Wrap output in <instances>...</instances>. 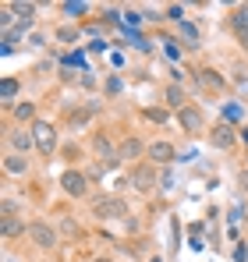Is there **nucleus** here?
I'll use <instances>...</instances> for the list:
<instances>
[{"label":"nucleus","instance_id":"20e7f679","mask_svg":"<svg viewBox=\"0 0 248 262\" xmlns=\"http://www.w3.org/2000/svg\"><path fill=\"white\" fill-rule=\"evenodd\" d=\"M153 181H156V174H153V167H146V163L131 170V184H135V188H153Z\"/></svg>","mask_w":248,"mask_h":262},{"label":"nucleus","instance_id":"39448f33","mask_svg":"<svg viewBox=\"0 0 248 262\" xmlns=\"http://www.w3.org/2000/svg\"><path fill=\"white\" fill-rule=\"evenodd\" d=\"M149 156H153L156 163H167V160H174V145H170V142H153V145H149Z\"/></svg>","mask_w":248,"mask_h":262},{"label":"nucleus","instance_id":"ddd939ff","mask_svg":"<svg viewBox=\"0 0 248 262\" xmlns=\"http://www.w3.org/2000/svg\"><path fill=\"white\" fill-rule=\"evenodd\" d=\"M0 92H4V99H14V96H18V82H14V78H4Z\"/></svg>","mask_w":248,"mask_h":262},{"label":"nucleus","instance_id":"f03ea898","mask_svg":"<svg viewBox=\"0 0 248 262\" xmlns=\"http://www.w3.org/2000/svg\"><path fill=\"white\" fill-rule=\"evenodd\" d=\"M32 138H36V145H39V152L46 156H53V145H57V131L50 128V124H32Z\"/></svg>","mask_w":248,"mask_h":262},{"label":"nucleus","instance_id":"a211bd4d","mask_svg":"<svg viewBox=\"0 0 248 262\" xmlns=\"http://www.w3.org/2000/svg\"><path fill=\"white\" fill-rule=\"evenodd\" d=\"M241 184H245V188H248V170H245V174H241Z\"/></svg>","mask_w":248,"mask_h":262},{"label":"nucleus","instance_id":"9d476101","mask_svg":"<svg viewBox=\"0 0 248 262\" xmlns=\"http://www.w3.org/2000/svg\"><path fill=\"white\" fill-rule=\"evenodd\" d=\"M4 170H7V174H25L29 163H25V156H7V160H4Z\"/></svg>","mask_w":248,"mask_h":262},{"label":"nucleus","instance_id":"6ab92c4d","mask_svg":"<svg viewBox=\"0 0 248 262\" xmlns=\"http://www.w3.org/2000/svg\"><path fill=\"white\" fill-rule=\"evenodd\" d=\"M96 262H107V259H96Z\"/></svg>","mask_w":248,"mask_h":262},{"label":"nucleus","instance_id":"6e6552de","mask_svg":"<svg viewBox=\"0 0 248 262\" xmlns=\"http://www.w3.org/2000/svg\"><path fill=\"white\" fill-rule=\"evenodd\" d=\"M7 138H11V145H14L18 152H29V149H32V135H29V131H11Z\"/></svg>","mask_w":248,"mask_h":262},{"label":"nucleus","instance_id":"1a4fd4ad","mask_svg":"<svg viewBox=\"0 0 248 262\" xmlns=\"http://www.w3.org/2000/svg\"><path fill=\"white\" fill-rule=\"evenodd\" d=\"M181 124H184V131L202 128V114L199 110H181Z\"/></svg>","mask_w":248,"mask_h":262},{"label":"nucleus","instance_id":"f3484780","mask_svg":"<svg viewBox=\"0 0 248 262\" xmlns=\"http://www.w3.org/2000/svg\"><path fill=\"white\" fill-rule=\"evenodd\" d=\"M64 11H71V14H78V11H82V14H85V4H64Z\"/></svg>","mask_w":248,"mask_h":262},{"label":"nucleus","instance_id":"2eb2a0df","mask_svg":"<svg viewBox=\"0 0 248 262\" xmlns=\"http://www.w3.org/2000/svg\"><path fill=\"white\" fill-rule=\"evenodd\" d=\"M181 32H184V39H195L199 43V29L195 25H181Z\"/></svg>","mask_w":248,"mask_h":262},{"label":"nucleus","instance_id":"dca6fc26","mask_svg":"<svg viewBox=\"0 0 248 262\" xmlns=\"http://www.w3.org/2000/svg\"><path fill=\"white\" fill-rule=\"evenodd\" d=\"M14 114H18V117H22V121H25V117H32V114H36V110H32V103H22V106H18V110H14Z\"/></svg>","mask_w":248,"mask_h":262},{"label":"nucleus","instance_id":"f257e3e1","mask_svg":"<svg viewBox=\"0 0 248 262\" xmlns=\"http://www.w3.org/2000/svg\"><path fill=\"white\" fill-rule=\"evenodd\" d=\"M92 213L99 220H121L124 213H128V206H124L121 199H99V202L92 206Z\"/></svg>","mask_w":248,"mask_h":262},{"label":"nucleus","instance_id":"9b49d317","mask_svg":"<svg viewBox=\"0 0 248 262\" xmlns=\"http://www.w3.org/2000/svg\"><path fill=\"white\" fill-rule=\"evenodd\" d=\"M234 29H238L241 43H248V7H241V11L234 14Z\"/></svg>","mask_w":248,"mask_h":262},{"label":"nucleus","instance_id":"423d86ee","mask_svg":"<svg viewBox=\"0 0 248 262\" xmlns=\"http://www.w3.org/2000/svg\"><path fill=\"white\" fill-rule=\"evenodd\" d=\"M64 191H68V195H82L85 191V177L75 174V170H68V174H64Z\"/></svg>","mask_w":248,"mask_h":262},{"label":"nucleus","instance_id":"7ed1b4c3","mask_svg":"<svg viewBox=\"0 0 248 262\" xmlns=\"http://www.w3.org/2000/svg\"><path fill=\"white\" fill-rule=\"evenodd\" d=\"M29 237H32L39 248H53V245H57V234H53V227H46V223H29Z\"/></svg>","mask_w":248,"mask_h":262},{"label":"nucleus","instance_id":"4468645a","mask_svg":"<svg viewBox=\"0 0 248 262\" xmlns=\"http://www.w3.org/2000/svg\"><path fill=\"white\" fill-rule=\"evenodd\" d=\"M18 230H22V227H18V220H14V216H4V234H7V237H14Z\"/></svg>","mask_w":248,"mask_h":262},{"label":"nucleus","instance_id":"f8f14e48","mask_svg":"<svg viewBox=\"0 0 248 262\" xmlns=\"http://www.w3.org/2000/svg\"><path fill=\"white\" fill-rule=\"evenodd\" d=\"M231 142H234V131L231 128H216L213 131V145H216V149H227Z\"/></svg>","mask_w":248,"mask_h":262},{"label":"nucleus","instance_id":"0eeeda50","mask_svg":"<svg viewBox=\"0 0 248 262\" xmlns=\"http://www.w3.org/2000/svg\"><path fill=\"white\" fill-rule=\"evenodd\" d=\"M142 152H146V145H142L138 138H128V142H124L121 149H117V156H124V160H138Z\"/></svg>","mask_w":248,"mask_h":262}]
</instances>
